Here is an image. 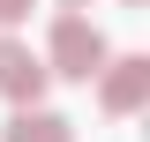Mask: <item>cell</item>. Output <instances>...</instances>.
Instances as JSON below:
<instances>
[{
	"instance_id": "cell-5",
	"label": "cell",
	"mask_w": 150,
	"mask_h": 142,
	"mask_svg": "<svg viewBox=\"0 0 150 142\" xmlns=\"http://www.w3.org/2000/svg\"><path fill=\"white\" fill-rule=\"evenodd\" d=\"M30 15V0H0V30H8V22H23Z\"/></svg>"
},
{
	"instance_id": "cell-3",
	"label": "cell",
	"mask_w": 150,
	"mask_h": 142,
	"mask_svg": "<svg viewBox=\"0 0 150 142\" xmlns=\"http://www.w3.org/2000/svg\"><path fill=\"white\" fill-rule=\"evenodd\" d=\"M45 82H53V75H45V60H38L23 37L0 30V97H15V112H23V105H38V97H45Z\"/></svg>"
},
{
	"instance_id": "cell-4",
	"label": "cell",
	"mask_w": 150,
	"mask_h": 142,
	"mask_svg": "<svg viewBox=\"0 0 150 142\" xmlns=\"http://www.w3.org/2000/svg\"><path fill=\"white\" fill-rule=\"evenodd\" d=\"M8 142H75V120H60V112H45V105H23L15 120H8Z\"/></svg>"
},
{
	"instance_id": "cell-1",
	"label": "cell",
	"mask_w": 150,
	"mask_h": 142,
	"mask_svg": "<svg viewBox=\"0 0 150 142\" xmlns=\"http://www.w3.org/2000/svg\"><path fill=\"white\" fill-rule=\"evenodd\" d=\"M105 60H112V53H105V30H98L90 15H60V22H53V60H45V75L90 82Z\"/></svg>"
},
{
	"instance_id": "cell-7",
	"label": "cell",
	"mask_w": 150,
	"mask_h": 142,
	"mask_svg": "<svg viewBox=\"0 0 150 142\" xmlns=\"http://www.w3.org/2000/svg\"><path fill=\"white\" fill-rule=\"evenodd\" d=\"M128 8H143V0H128Z\"/></svg>"
},
{
	"instance_id": "cell-6",
	"label": "cell",
	"mask_w": 150,
	"mask_h": 142,
	"mask_svg": "<svg viewBox=\"0 0 150 142\" xmlns=\"http://www.w3.org/2000/svg\"><path fill=\"white\" fill-rule=\"evenodd\" d=\"M60 8H68V15H75V8H90V0H60Z\"/></svg>"
},
{
	"instance_id": "cell-2",
	"label": "cell",
	"mask_w": 150,
	"mask_h": 142,
	"mask_svg": "<svg viewBox=\"0 0 150 142\" xmlns=\"http://www.w3.org/2000/svg\"><path fill=\"white\" fill-rule=\"evenodd\" d=\"M98 105H105L112 120L143 112V105H150V60H143V53H128V60H105V67H98Z\"/></svg>"
}]
</instances>
